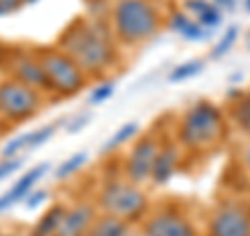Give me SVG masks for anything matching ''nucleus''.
<instances>
[{
  "instance_id": "1",
  "label": "nucleus",
  "mask_w": 250,
  "mask_h": 236,
  "mask_svg": "<svg viewBox=\"0 0 250 236\" xmlns=\"http://www.w3.org/2000/svg\"><path fill=\"white\" fill-rule=\"evenodd\" d=\"M61 50L69 54L85 75H100L115 63V46L100 21L77 19L62 31Z\"/></svg>"
},
{
  "instance_id": "2",
  "label": "nucleus",
  "mask_w": 250,
  "mask_h": 236,
  "mask_svg": "<svg viewBox=\"0 0 250 236\" xmlns=\"http://www.w3.org/2000/svg\"><path fill=\"white\" fill-rule=\"evenodd\" d=\"M113 27L123 44H142L161 27V15L150 0H119L113 11Z\"/></svg>"
},
{
  "instance_id": "3",
  "label": "nucleus",
  "mask_w": 250,
  "mask_h": 236,
  "mask_svg": "<svg viewBox=\"0 0 250 236\" xmlns=\"http://www.w3.org/2000/svg\"><path fill=\"white\" fill-rule=\"evenodd\" d=\"M223 132V115L221 111L200 100L194 107L188 109V113L179 128V142L188 148H205L208 144H213L215 140H219Z\"/></svg>"
},
{
  "instance_id": "4",
  "label": "nucleus",
  "mask_w": 250,
  "mask_h": 236,
  "mask_svg": "<svg viewBox=\"0 0 250 236\" xmlns=\"http://www.w3.org/2000/svg\"><path fill=\"white\" fill-rule=\"evenodd\" d=\"M148 199L134 182L113 180L103 186L98 194V207L106 215H115L125 222H134L146 211Z\"/></svg>"
},
{
  "instance_id": "5",
  "label": "nucleus",
  "mask_w": 250,
  "mask_h": 236,
  "mask_svg": "<svg viewBox=\"0 0 250 236\" xmlns=\"http://www.w3.org/2000/svg\"><path fill=\"white\" fill-rule=\"evenodd\" d=\"M38 59L48 77L50 90L57 92L59 96H73L85 86V73L61 48H46L38 54Z\"/></svg>"
},
{
  "instance_id": "6",
  "label": "nucleus",
  "mask_w": 250,
  "mask_h": 236,
  "mask_svg": "<svg viewBox=\"0 0 250 236\" xmlns=\"http://www.w3.org/2000/svg\"><path fill=\"white\" fill-rule=\"evenodd\" d=\"M42 107L40 92L21 84L17 80H9L0 84V115L11 121H25L34 117Z\"/></svg>"
},
{
  "instance_id": "7",
  "label": "nucleus",
  "mask_w": 250,
  "mask_h": 236,
  "mask_svg": "<svg viewBox=\"0 0 250 236\" xmlns=\"http://www.w3.org/2000/svg\"><path fill=\"white\" fill-rule=\"evenodd\" d=\"M208 236H250V209L242 203H223L210 217Z\"/></svg>"
},
{
  "instance_id": "8",
  "label": "nucleus",
  "mask_w": 250,
  "mask_h": 236,
  "mask_svg": "<svg viewBox=\"0 0 250 236\" xmlns=\"http://www.w3.org/2000/svg\"><path fill=\"white\" fill-rule=\"evenodd\" d=\"M159 151H161V142L154 136H144L134 146V151H131L127 159V167H125V174H127L129 182L142 184L146 180H150Z\"/></svg>"
},
{
  "instance_id": "9",
  "label": "nucleus",
  "mask_w": 250,
  "mask_h": 236,
  "mask_svg": "<svg viewBox=\"0 0 250 236\" xmlns=\"http://www.w3.org/2000/svg\"><path fill=\"white\" fill-rule=\"evenodd\" d=\"M146 236H196L194 226L175 211L154 213L144 226Z\"/></svg>"
},
{
  "instance_id": "10",
  "label": "nucleus",
  "mask_w": 250,
  "mask_h": 236,
  "mask_svg": "<svg viewBox=\"0 0 250 236\" xmlns=\"http://www.w3.org/2000/svg\"><path fill=\"white\" fill-rule=\"evenodd\" d=\"M13 75L15 80L29 86L34 90H44V92H52L48 77L44 73V67L38 57H19L17 61L13 63Z\"/></svg>"
},
{
  "instance_id": "11",
  "label": "nucleus",
  "mask_w": 250,
  "mask_h": 236,
  "mask_svg": "<svg viewBox=\"0 0 250 236\" xmlns=\"http://www.w3.org/2000/svg\"><path fill=\"white\" fill-rule=\"evenodd\" d=\"M94 219H96L94 207L88 205V203H80L73 209H67L54 236H88V230Z\"/></svg>"
},
{
  "instance_id": "12",
  "label": "nucleus",
  "mask_w": 250,
  "mask_h": 236,
  "mask_svg": "<svg viewBox=\"0 0 250 236\" xmlns=\"http://www.w3.org/2000/svg\"><path fill=\"white\" fill-rule=\"evenodd\" d=\"M48 167H50L48 163H40V165H36L34 169L25 171V176H21L17 182H15V184L9 188V190H6L2 196H0V213H2L4 209L13 207L15 203H19V201L25 199V196L31 192V188L38 184V180H40V178L46 174V169H48Z\"/></svg>"
},
{
  "instance_id": "13",
  "label": "nucleus",
  "mask_w": 250,
  "mask_h": 236,
  "mask_svg": "<svg viewBox=\"0 0 250 236\" xmlns=\"http://www.w3.org/2000/svg\"><path fill=\"white\" fill-rule=\"evenodd\" d=\"M177 165H179V153H177L175 144H171V142L161 144V151H159V155H156L150 180L154 184H167L169 180L175 176Z\"/></svg>"
},
{
  "instance_id": "14",
  "label": "nucleus",
  "mask_w": 250,
  "mask_h": 236,
  "mask_svg": "<svg viewBox=\"0 0 250 236\" xmlns=\"http://www.w3.org/2000/svg\"><path fill=\"white\" fill-rule=\"evenodd\" d=\"M129 226L125 219H119L115 215H100L92 222L88 236H127Z\"/></svg>"
},
{
  "instance_id": "15",
  "label": "nucleus",
  "mask_w": 250,
  "mask_h": 236,
  "mask_svg": "<svg viewBox=\"0 0 250 236\" xmlns=\"http://www.w3.org/2000/svg\"><path fill=\"white\" fill-rule=\"evenodd\" d=\"M65 213H67V207H62V205L50 207L42 215L40 222L36 224L34 230H31V236H54V232L59 230V226L62 222V217H65Z\"/></svg>"
},
{
  "instance_id": "16",
  "label": "nucleus",
  "mask_w": 250,
  "mask_h": 236,
  "mask_svg": "<svg viewBox=\"0 0 250 236\" xmlns=\"http://www.w3.org/2000/svg\"><path fill=\"white\" fill-rule=\"evenodd\" d=\"M138 132V123L136 121H127L125 125H121L119 130H117L111 138L106 140V142L103 144V148H100V153L103 155H106V153H111V151H115V148H119L123 142H127V140L134 136V134Z\"/></svg>"
},
{
  "instance_id": "17",
  "label": "nucleus",
  "mask_w": 250,
  "mask_h": 236,
  "mask_svg": "<svg viewBox=\"0 0 250 236\" xmlns=\"http://www.w3.org/2000/svg\"><path fill=\"white\" fill-rule=\"evenodd\" d=\"M85 161H88V153H85V151H80V153L71 155L67 161H62L57 167V171H54V178H57V180H67L69 176H73L75 171H80Z\"/></svg>"
},
{
  "instance_id": "18",
  "label": "nucleus",
  "mask_w": 250,
  "mask_h": 236,
  "mask_svg": "<svg viewBox=\"0 0 250 236\" xmlns=\"http://www.w3.org/2000/svg\"><path fill=\"white\" fill-rule=\"evenodd\" d=\"M202 67H205V63L194 59V61H186L182 65H177L173 71L169 73V82H184V80H190V77L198 75L202 71Z\"/></svg>"
},
{
  "instance_id": "19",
  "label": "nucleus",
  "mask_w": 250,
  "mask_h": 236,
  "mask_svg": "<svg viewBox=\"0 0 250 236\" xmlns=\"http://www.w3.org/2000/svg\"><path fill=\"white\" fill-rule=\"evenodd\" d=\"M198 23H200V25L202 27H207V29H210V31H213L215 27H219V25H221V21H223V15H221V9H217V6L213 4V2H210L208 6H207V9L205 11H202L200 15H198Z\"/></svg>"
},
{
  "instance_id": "20",
  "label": "nucleus",
  "mask_w": 250,
  "mask_h": 236,
  "mask_svg": "<svg viewBox=\"0 0 250 236\" xmlns=\"http://www.w3.org/2000/svg\"><path fill=\"white\" fill-rule=\"evenodd\" d=\"M27 146H29V134H21V136L9 140V142L4 144L2 157L4 159H15V157H19L21 153H25Z\"/></svg>"
},
{
  "instance_id": "21",
  "label": "nucleus",
  "mask_w": 250,
  "mask_h": 236,
  "mask_svg": "<svg viewBox=\"0 0 250 236\" xmlns=\"http://www.w3.org/2000/svg\"><path fill=\"white\" fill-rule=\"evenodd\" d=\"M236 40H238V27L231 25L228 31H225V36L219 40V44L213 48V52H210V59H221L223 54H228L231 50V46L236 44Z\"/></svg>"
},
{
  "instance_id": "22",
  "label": "nucleus",
  "mask_w": 250,
  "mask_h": 236,
  "mask_svg": "<svg viewBox=\"0 0 250 236\" xmlns=\"http://www.w3.org/2000/svg\"><path fill=\"white\" fill-rule=\"evenodd\" d=\"M182 36L184 40H190V42H202L207 40V38H210V29L202 27L198 21H188V25L182 29Z\"/></svg>"
},
{
  "instance_id": "23",
  "label": "nucleus",
  "mask_w": 250,
  "mask_h": 236,
  "mask_svg": "<svg viewBox=\"0 0 250 236\" xmlns=\"http://www.w3.org/2000/svg\"><path fill=\"white\" fill-rule=\"evenodd\" d=\"M57 128H59V121L48 123V125H42V128L36 130V132H29V146H27V151H29V148H36V146L44 144L46 140H50L52 134L57 132Z\"/></svg>"
},
{
  "instance_id": "24",
  "label": "nucleus",
  "mask_w": 250,
  "mask_h": 236,
  "mask_svg": "<svg viewBox=\"0 0 250 236\" xmlns=\"http://www.w3.org/2000/svg\"><path fill=\"white\" fill-rule=\"evenodd\" d=\"M113 92H115V82H103V84H98L92 88L88 100L92 105H103L113 96Z\"/></svg>"
},
{
  "instance_id": "25",
  "label": "nucleus",
  "mask_w": 250,
  "mask_h": 236,
  "mask_svg": "<svg viewBox=\"0 0 250 236\" xmlns=\"http://www.w3.org/2000/svg\"><path fill=\"white\" fill-rule=\"evenodd\" d=\"M236 121L240 123V128H244L246 132H250V100H240L236 105Z\"/></svg>"
},
{
  "instance_id": "26",
  "label": "nucleus",
  "mask_w": 250,
  "mask_h": 236,
  "mask_svg": "<svg viewBox=\"0 0 250 236\" xmlns=\"http://www.w3.org/2000/svg\"><path fill=\"white\" fill-rule=\"evenodd\" d=\"M25 163V159L23 157H15V159H4L2 163H0V180H4V178H9L11 174H15L21 165Z\"/></svg>"
},
{
  "instance_id": "27",
  "label": "nucleus",
  "mask_w": 250,
  "mask_h": 236,
  "mask_svg": "<svg viewBox=\"0 0 250 236\" xmlns=\"http://www.w3.org/2000/svg\"><path fill=\"white\" fill-rule=\"evenodd\" d=\"M46 199H48V192H46L44 188H42V190H34V192H29V194L25 196V207H27L29 211H34L36 207H40Z\"/></svg>"
},
{
  "instance_id": "28",
  "label": "nucleus",
  "mask_w": 250,
  "mask_h": 236,
  "mask_svg": "<svg viewBox=\"0 0 250 236\" xmlns=\"http://www.w3.org/2000/svg\"><path fill=\"white\" fill-rule=\"evenodd\" d=\"M90 121H92V115L90 113H83V115H80V117H75V119L69 121L65 130H67V134H77V132H82Z\"/></svg>"
},
{
  "instance_id": "29",
  "label": "nucleus",
  "mask_w": 250,
  "mask_h": 236,
  "mask_svg": "<svg viewBox=\"0 0 250 236\" xmlns=\"http://www.w3.org/2000/svg\"><path fill=\"white\" fill-rule=\"evenodd\" d=\"M188 21H190V17H188L186 13L175 11L173 15H171V19H169V27L173 31H177V34H182V29L188 25Z\"/></svg>"
},
{
  "instance_id": "30",
  "label": "nucleus",
  "mask_w": 250,
  "mask_h": 236,
  "mask_svg": "<svg viewBox=\"0 0 250 236\" xmlns=\"http://www.w3.org/2000/svg\"><path fill=\"white\" fill-rule=\"evenodd\" d=\"M208 4H210L208 0H188V2H186V11L190 15H194V17H198V15L205 11Z\"/></svg>"
},
{
  "instance_id": "31",
  "label": "nucleus",
  "mask_w": 250,
  "mask_h": 236,
  "mask_svg": "<svg viewBox=\"0 0 250 236\" xmlns=\"http://www.w3.org/2000/svg\"><path fill=\"white\" fill-rule=\"evenodd\" d=\"M213 4L217 6V9H223V11H228V13L236 11V6H238L236 0H213Z\"/></svg>"
},
{
  "instance_id": "32",
  "label": "nucleus",
  "mask_w": 250,
  "mask_h": 236,
  "mask_svg": "<svg viewBox=\"0 0 250 236\" xmlns=\"http://www.w3.org/2000/svg\"><path fill=\"white\" fill-rule=\"evenodd\" d=\"M0 4H2L9 13H13V11H17L19 6L23 4V0H0Z\"/></svg>"
},
{
  "instance_id": "33",
  "label": "nucleus",
  "mask_w": 250,
  "mask_h": 236,
  "mask_svg": "<svg viewBox=\"0 0 250 236\" xmlns=\"http://www.w3.org/2000/svg\"><path fill=\"white\" fill-rule=\"evenodd\" d=\"M246 165H248V169H250V146L246 148Z\"/></svg>"
},
{
  "instance_id": "34",
  "label": "nucleus",
  "mask_w": 250,
  "mask_h": 236,
  "mask_svg": "<svg viewBox=\"0 0 250 236\" xmlns=\"http://www.w3.org/2000/svg\"><path fill=\"white\" fill-rule=\"evenodd\" d=\"M127 236H146V232H129Z\"/></svg>"
},
{
  "instance_id": "35",
  "label": "nucleus",
  "mask_w": 250,
  "mask_h": 236,
  "mask_svg": "<svg viewBox=\"0 0 250 236\" xmlns=\"http://www.w3.org/2000/svg\"><path fill=\"white\" fill-rule=\"evenodd\" d=\"M2 15H9V11H6L2 4H0V17H2Z\"/></svg>"
},
{
  "instance_id": "36",
  "label": "nucleus",
  "mask_w": 250,
  "mask_h": 236,
  "mask_svg": "<svg viewBox=\"0 0 250 236\" xmlns=\"http://www.w3.org/2000/svg\"><path fill=\"white\" fill-rule=\"evenodd\" d=\"M244 9L250 13V0H246V2H244Z\"/></svg>"
},
{
  "instance_id": "37",
  "label": "nucleus",
  "mask_w": 250,
  "mask_h": 236,
  "mask_svg": "<svg viewBox=\"0 0 250 236\" xmlns=\"http://www.w3.org/2000/svg\"><path fill=\"white\" fill-rule=\"evenodd\" d=\"M25 2H27V4H36L38 0H23V4H25Z\"/></svg>"
},
{
  "instance_id": "38",
  "label": "nucleus",
  "mask_w": 250,
  "mask_h": 236,
  "mask_svg": "<svg viewBox=\"0 0 250 236\" xmlns=\"http://www.w3.org/2000/svg\"><path fill=\"white\" fill-rule=\"evenodd\" d=\"M0 236H2V234H0Z\"/></svg>"
}]
</instances>
